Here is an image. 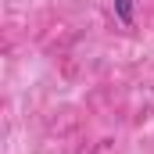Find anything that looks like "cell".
Here are the masks:
<instances>
[{"label": "cell", "mask_w": 154, "mask_h": 154, "mask_svg": "<svg viewBox=\"0 0 154 154\" xmlns=\"http://www.w3.org/2000/svg\"><path fill=\"white\" fill-rule=\"evenodd\" d=\"M115 11H118V18H122V25L133 22V0H115Z\"/></svg>", "instance_id": "1"}]
</instances>
